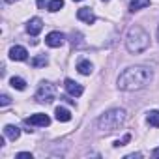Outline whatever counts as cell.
<instances>
[{"label": "cell", "mask_w": 159, "mask_h": 159, "mask_svg": "<svg viewBox=\"0 0 159 159\" xmlns=\"http://www.w3.org/2000/svg\"><path fill=\"white\" fill-rule=\"evenodd\" d=\"M153 79V71L146 66H131L127 69H124L118 77V88L124 92H135L140 90L144 86L150 84V81Z\"/></svg>", "instance_id": "cell-1"}, {"label": "cell", "mask_w": 159, "mask_h": 159, "mask_svg": "<svg viewBox=\"0 0 159 159\" xmlns=\"http://www.w3.org/2000/svg\"><path fill=\"white\" fill-rule=\"evenodd\" d=\"M125 47H127V51L133 52V54L144 52V51L150 47V34H148L142 26H139V25L131 26V28L127 30V34H125Z\"/></svg>", "instance_id": "cell-2"}, {"label": "cell", "mask_w": 159, "mask_h": 159, "mask_svg": "<svg viewBox=\"0 0 159 159\" xmlns=\"http://www.w3.org/2000/svg\"><path fill=\"white\" fill-rule=\"evenodd\" d=\"M125 116H127L125 109H111V111L103 112V114L98 118V127H99L101 131H107V133L116 131V129L125 122Z\"/></svg>", "instance_id": "cell-3"}, {"label": "cell", "mask_w": 159, "mask_h": 159, "mask_svg": "<svg viewBox=\"0 0 159 159\" xmlns=\"http://www.w3.org/2000/svg\"><path fill=\"white\" fill-rule=\"evenodd\" d=\"M54 96H56V88H54V84H52V83L43 81V83L38 86L36 99H38L39 103H51V101L54 99Z\"/></svg>", "instance_id": "cell-4"}, {"label": "cell", "mask_w": 159, "mask_h": 159, "mask_svg": "<svg viewBox=\"0 0 159 159\" xmlns=\"http://www.w3.org/2000/svg\"><path fill=\"white\" fill-rule=\"evenodd\" d=\"M25 124H26V125H36V127H47V125L51 124V118H49L47 114H43V112H38V114L28 116V118L25 120Z\"/></svg>", "instance_id": "cell-5"}, {"label": "cell", "mask_w": 159, "mask_h": 159, "mask_svg": "<svg viewBox=\"0 0 159 159\" xmlns=\"http://www.w3.org/2000/svg\"><path fill=\"white\" fill-rule=\"evenodd\" d=\"M64 39H66V36L62 34V32H49L47 34V38H45V43L49 45V47H52V49H56V47H62L64 45Z\"/></svg>", "instance_id": "cell-6"}, {"label": "cell", "mask_w": 159, "mask_h": 159, "mask_svg": "<svg viewBox=\"0 0 159 159\" xmlns=\"http://www.w3.org/2000/svg\"><path fill=\"white\" fill-rule=\"evenodd\" d=\"M66 90H67V94L69 96H73V98H79V96H83V92H84V88L79 84V83H75L73 79H66Z\"/></svg>", "instance_id": "cell-7"}, {"label": "cell", "mask_w": 159, "mask_h": 159, "mask_svg": "<svg viewBox=\"0 0 159 159\" xmlns=\"http://www.w3.org/2000/svg\"><path fill=\"white\" fill-rule=\"evenodd\" d=\"M10 58L11 60H17V62H25L28 58V51L25 47H21V45H15V47L10 49Z\"/></svg>", "instance_id": "cell-8"}, {"label": "cell", "mask_w": 159, "mask_h": 159, "mask_svg": "<svg viewBox=\"0 0 159 159\" xmlns=\"http://www.w3.org/2000/svg\"><path fill=\"white\" fill-rule=\"evenodd\" d=\"M77 19L83 21V23H86V25L96 23V15H94V11H92L90 8H81V10L77 11Z\"/></svg>", "instance_id": "cell-9"}, {"label": "cell", "mask_w": 159, "mask_h": 159, "mask_svg": "<svg viewBox=\"0 0 159 159\" xmlns=\"http://www.w3.org/2000/svg\"><path fill=\"white\" fill-rule=\"evenodd\" d=\"M41 28H43V21H41L39 17H32V19L28 21V25H26V32H28L30 36H38V34L41 32Z\"/></svg>", "instance_id": "cell-10"}, {"label": "cell", "mask_w": 159, "mask_h": 159, "mask_svg": "<svg viewBox=\"0 0 159 159\" xmlns=\"http://www.w3.org/2000/svg\"><path fill=\"white\" fill-rule=\"evenodd\" d=\"M4 137H8L10 140H17L21 137V129L17 125H6L4 127Z\"/></svg>", "instance_id": "cell-11"}, {"label": "cell", "mask_w": 159, "mask_h": 159, "mask_svg": "<svg viewBox=\"0 0 159 159\" xmlns=\"http://www.w3.org/2000/svg\"><path fill=\"white\" fill-rule=\"evenodd\" d=\"M54 116H56L58 122H69V120H71V112H69L66 107H56Z\"/></svg>", "instance_id": "cell-12"}, {"label": "cell", "mask_w": 159, "mask_h": 159, "mask_svg": "<svg viewBox=\"0 0 159 159\" xmlns=\"http://www.w3.org/2000/svg\"><path fill=\"white\" fill-rule=\"evenodd\" d=\"M77 69H79V73H81V75H90V73H92V69H94V66H92L88 60H79Z\"/></svg>", "instance_id": "cell-13"}, {"label": "cell", "mask_w": 159, "mask_h": 159, "mask_svg": "<svg viewBox=\"0 0 159 159\" xmlns=\"http://www.w3.org/2000/svg\"><path fill=\"white\" fill-rule=\"evenodd\" d=\"M150 6V0H131L129 2V11H139L142 8Z\"/></svg>", "instance_id": "cell-14"}, {"label": "cell", "mask_w": 159, "mask_h": 159, "mask_svg": "<svg viewBox=\"0 0 159 159\" xmlns=\"http://www.w3.org/2000/svg\"><path fill=\"white\" fill-rule=\"evenodd\" d=\"M10 84L15 90H25L26 88V81H25V79H21V77H11L10 79Z\"/></svg>", "instance_id": "cell-15"}, {"label": "cell", "mask_w": 159, "mask_h": 159, "mask_svg": "<svg viewBox=\"0 0 159 159\" xmlns=\"http://www.w3.org/2000/svg\"><path fill=\"white\" fill-rule=\"evenodd\" d=\"M146 122L152 127H159V111H150L148 116H146Z\"/></svg>", "instance_id": "cell-16"}, {"label": "cell", "mask_w": 159, "mask_h": 159, "mask_svg": "<svg viewBox=\"0 0 159 159\" xmlns=\"http://www.w3.org/2000/svg\"><path fill=\"white\" fill-rule=\"evenodd\" d=\"M64 8V0H51V2L47 4V10L51 11V13H54V11H60Z\"/></svg>", "instance_id": "cell-17"}, {"label": "cell", "mask_w": 159, "mask_h": 159, "mask_svg": "<svg viewBox=\"0 0 159 159\" xmlns=\"http://www.w3.org/2000/svg\"><path fill=\"white\" fill-rule=\"evenodd\" d=\"M49 64V58L45 56V54H39V56H36L34 60H32V67H43V66H47Z\"/></svg>", "instance_id": "cell-18"}, {"label": "cell", "mask_w": 159, "mask_h": 159, "mask_svg": "<svg viewBox=\"0 0 159 159\" xmlns=\"http://www.w3.org/2000/svg\"><path fill=\"white\" fill-rule=\"evenodd\" d=\"M129 140H131V135H125L122 140H116V142H114V148H120V146H124V144L129 142Z\"/></svg>", "instance_id": "cell-19"}, {"label": "cell", "mask_w": 159, "mask_h": 159, "mask_svg": "<svg viewBox=\"0 0 159 159\" xmlns=\"http://www.w3.org/2000/svg\"><path fill=\"white\" fill-rule=\"evenodd\" d=\"M10 96L8 94H2V96H0V105H2V107H6V105H10Z\"/></svg>", "instance_id": "cell-20"}, {"label": "cell", "mask_w": 159, "mask_h": 159, "mask_svg": "<svg viewBox=\"0 0 159 159\" xmlns=\"http://www.w3.org/2000/svg\"><path fill=\"white\" fill-rule=\"evenodd\" d=\"M17 157H32V153H30V152H19Z\"/></svg>", "instance_id": "cell-21"}, {"label": "cell", "mask_w": 159, "mask_h": 159, "mask_svg": "<svg viewBox=\"0 0 159 159\" xmlns=\"http://www.w3.org/2000/svg\"><path fill=\"white\" fill-rule=\"evenodd\" d=\"M152 155H153V157H159V148H155V150L152 152Z\"/></svg>", "instance_id": "cell-22"}, {"label": "cell", "mask_w": 159, "mask_h": 159, "mask_svg": "<svg viewBox=\"0 0 159 159\" xmlns=\"http://www.w3.org/2000/svg\"><path fill=\"white\" fill-rule=\"evenodd\" d=\"M38 6H39V8H43V6H45V0H38Z\"/></svg>", "instance_id": "cell-23"}, {"label": "cell", "mask_w": 159, "mask_h": 159, "mask_svg": "<svg viewBox=\"0 0 159 159\" xmlns=\"http://www.w3.org/2000/svg\"><path fill=\"white\" fill-rule=\"evenodd\" d=\"M6 2H8V4H13V2H17V0H6Z\"/></svg>", "instance_id": "cell-24"}, {"label": "cell", "mask_w": 159, "mask_h": 159, "mask_svg": "<svg viewBox=\"0 0 159 159\" xmlns=\"http://www.w3.org/2000/svg\"><path fill=\"white\" fill-rule=\"evenodd\" d=\"M157 38H159V26H157Z\"/></svg>", "instance_id": "cell-25"}, {"label": "cell", "mask_w": 159, "mask_h": 159, "mask_svg": "<svg viewBox=\"0 0 159 159\" xmlns=\"http://www.w3.org/2000/svg\"><path fill=\"white\" fill-rule=\"evenodd\" d=\"M73 2H81V0H73Z\"/></svg>", "instance_id": "cell-26"}, {"label": "cell", "mask_w": 159, "mask_h": 159, "mask_svg": "<svg viewBox=\"0 0 159 159\" xmlns=\"http://www.w3.org/2000/svg\"><path fill=\"white\" fill-rule=\"evenodd\" d=\"M103 2H107V0H103Z\"/></svg>", "instance_id": "cell-27"}]
</instances>
